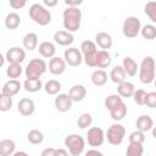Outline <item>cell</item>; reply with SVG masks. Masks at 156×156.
<instances>
[{
	"instance_id": "6da1fadb",
	"label": "cell",
	"mask_w": 156,
	"mask_h": 156,
	"mask_svg": "<svg viewBox=\"0 0 156 156\" xmlns=\"http://www.w3.org/2000/svg\"><path fill=\"white\" fill-rule=\"evenodd\" d=\"M63 28L66 32L73 33L80 28L82 22V11L79 7H66L63 11Z\"/></svg>"
},
{
	"instance_id": "7a4b0ae2",
	"label": "cell",
	"mask_w": 156,
	"mask_h": 156,
	"mask_svg": "<svg viewBox=\"0 0 156 156\" xmlns=\"http://www.w3.org/2000/svg\"><path fill=\"white\" fill-rule=\"evenodd\" d=\"M139 80L143 84H151L155 79V58L152 56H145L138 68Z\"/></svg>"
},
{
	"instance_id": "3957f363",
	"label": "cell",
	"mask_w": 156,
	"mask_h": 156,
	"mask_svg": "<svg viewBox=\"0 0 156 156\" xmlns=\"http://www.w3.org/2000/svg\"><path fill=\"white\" fill-rule=\"evenodd\" d=\"M29 17L39 26H48L51 22V12L39 2L30 5L29 7Z\"/></svg>"
},
{
	"instance_id": "277c9868",
	"label": "cell",
	"mask_w": 156,
	"mask_h": 156,
	"mask_svg": "<svg viewBox=\"0 0 156 156\" xmlns=\"http://www.w3.org/2000/svg\"><path fill=\"white\" fill-rule=\"evenodd\" d=\"M46 69L48 65L43 58H32L24 68L26 79H40Z\"/></svg>"
},
{
	"instance_id": "5b68a950",
	"label": "cell",
	"mask_w": 156,
	"mask_h": 156,
	"mask_svg": "<svg viewBox=\"0 0 156 156\" xmlns=\"http://www.w3.org/2000/svg\"><path fill=\"white\" fill-rule=\"evenodd\" d=\"M65 146L71 156H79L85 149V140L79 134H69L65 138Z\"/></svg>"
},
{
	"instance_id": "8992f818",
	"label": "cell",
	"mask_w": 156,
	"mask_h": 156,
	"mask_svg": "<svg viewBox=\"0 0 156 156\" xmlns=\"http://www.w3.org/2000/svg\"><path fill=\"white\" fill-rule=\"evenodd\" d=\"M124 136H126V128L119 123H115L110 126L107 132L105 133V138L113 146L122 144V141L124 140Z\"/></svg>"
},
{
	"instance_id": "52a82bcc",
	"label": "cell",
	"mask_w": 156,
	"mask_h": 156,
	"mask_svg": "<svg viewBox=\"0 0 156 156\" xmlns=\"http://www.w3.org/2000/svg\"><path fill=\"white\" fill-rule=\"evenodd\" d=\"M80 52L84 62L89 67H95V56L98 52V46L91 40H84L80 44Z\"/></svg>"
},
{
	"instance_id": "ba28073f",
	"label": "cell",
	"mask_w": 156,
	"mask_h": 156,
	"mask_svg": "<svg viewBox=\"0 0 156 156\" xmlns=\"http://www.w3.org/2000/svg\"><path fill=\"white\" fill-rule=\"evenodd\" d=\"M140 29H141L140 20L138 17H135V16H128L124 20L123 26H122L123 35L129 38V39L138 37V34L140 33Z\"/></svg>"
},
{
	"instance_id": "9c48e42d",
	"label": "cell",
	"mask_w": 156,
	"mask_h": 156,
	"mask_svg": "<svg viewBox=\"0 0 156 156\" xmlns=\"http://www.w3.org/2000/svg\"><path fill=\"white\" fill-rule=\"evenodd\" d=\"M87 141L89 146L96 149L101 146L105 141V132L100 127H91L87 132Z\"/></svg>"
},
{
	"instance_id": "30bf717a",
	"label": "cell",
	"mask_w": 156,
	"mask_h": 156,
	"mask_svg": "<svg viewBox=\"0 0 156 156\" xmlns=\"http://www.w3.org/2000/svg\"><path fill=\"white\" fill-rule=\"evenodd\" d=\"M63 60H65L66 65H68L71 67H77V66H79L82 63L83 56H82V52H80L79 49H77L74 46H71V48L65 50Z\"/></svg>"
},
{
	"instance_id": "8fae6325",
	"label": "cell",
	"mask_w": 156,
	"mask_h": 156,
	"mask_svg": "<svg viewBox=\"0 0 156 156\" xmlns=\"http://www.w3.org/2000/svg\"><path fill=\"white\" fill-rule=\"evenodd\" d=\"M5 60L9 63L21 65L26 60V51H24V49H22L20 46H12L6 51Z\"/></svg>"
},
{
	"instance_id": "7c38bea8",
	"label": "cell",
	"mask_w": 156,
	"mask_h": 156,
	"mask_svg": "<svg viewBox=\"0 0 156 156\" xmlns=\"http://www.w3.org/2000/svg\"><path fill=\"white\" fill-rule=\"evenodd\" d=\"M66 62L58 56H54L49 61V72L54 76H61L66 71Z\"/></svg>"
},
{
	"instance_id": "4fadbf2b",
	"label": "cell",
	"mask_w": 156,
	"mask_h": 156,
	"mask_svg": "<svg viewBox=\"0 0 156 156\" xmlns=\"http://www.w3.org/2000/svg\"><path fill=\"white\" fill-rule=\"evenodd\" d=\"M54 104H55V107L58 112H67V111L71 110L73 102H72L71 98L68 96V94L61 93V94L56 95V98L54 100Z\"/></svg>"
},
{
	"instance_id": "5bb4252c",
	"label": "cell",
	"mask_w": 156,
	"mask_h": 156,
	"mask_svg": "<svg viewBox=\"0 0 156 156\" xmlns=\"http://www.w3.org/2000/svg\"><path fill=\"white\" fill-rule=\"evenodd\" d=\"M17 110L20 112V115L24 116V117H29L34 113V110H35V104L32 99L29 98H23L18 101L17 104Z\"/></svg>"
},
{
	"instance_id": "9a60e30c",
	"label": "cell",
	"mask_w": 156,
	"mask_h": 156,
	"mask_svg": "<svg viewBox=\"0 0 156 156\" xmlns=\"http://www.w3.org/2000/svg\"><path fill=\"white\" fill-rule=\"evenodd\" d=\"M96 46H99L101 50H108L112 44H113V40H112V37L107 33V32H99L96 35H95V41Z\"/></svg>"
},
{
	"instance_id": "2e32d148",
	"label": "cell",
	"mask_w": 156,
	"mask_h": 156,
	"mask_svg": "<svg viewBox=\"0 0 156 156\" xmlns=\"http://www.w3.org/2000/svg\"><path fill=\"white\" fill-rule=\"evenodd\" d=\"M112 62V57L108 51L106 50H98L96 56H95V67L99 69L107 68Z\"/></svg>"
},
{
	"instance_id": "e0dca14e",
	"label": "cell",
	"mask_w": 156,
	"mask_h": 156,
	"mask_svg": "<svg viewBox=\"0 0 156 156\" xmlns=\"http://www.w3.org/2000/svg\"><path fill=\"white\" fill-rule=\"evenodd\" d=\"M22 88V84L18 79H9L1 88V93L7 96H15Z\"/></svg>"
},
{
	"instance_id": "ac0fdd59",
	"label": "cell",
	"mask_w": 156,
	"mask_h": 156,
	"mask_svg": "<svg viewBox=\"0 0 156 156\" xmlns=\"http://www.w3.org/2000/svg\"><path fill=\"white\" fill-rule=\"evenodd\" d=\"M68 96L71 98L72 102H79L87 96V88L82 84H74L69 88Z\"/></svg>"
},
{
	"instance_id": "d6986e66",
	"label": "cell",
	"mask_w": 156,
	"mask_h": 156,
	"mask_svg": "<svg viewBox=\"0 0 156 156\" xmlns=\"http://www.w3.org/2000/svg\"><path fill=\"white\" fill-rule=\"evenodd\" d=\"M54 40L56 44L61 46H68L74 41V37L72 33L66 32V30H57L54 34Z\"/></svg>"
},
{
	"instance_id": "ffe728a7",
	"label": "cell",
	"mask_w": 156,
	"mask_h": 156,
	"mask_svg": "<svg viewBox=\"0 0 156 156\" xmlns=\"http://www.w3.org/2000/svg\"><path fill=\"white\" fill-rule=\"evenodd\" d=\"M152 127H154V119L149 115H140L136 118V130L146 133L151 130Z\"/></svg>"
},
{
	"instance_id": "44dd1931",
	"label": "cell",
	"mask_w": 156,
	"mask_h": 156,
	"mask_svg": "<svg viewBox=\"0 0 156 156\" xmlns=\"http://www.w3.org/2000/svg\"><path fill=\"white\" fill-rule=\"evenodd\" d=\"M122 68L124 69L126 74L129 76V77H134L136 76V72H138V68H139V65L136 63V61L133 58V57H124L123 58V62H122Z\"/></svg>"
},
{
	"instance_id": "7402d4cb",
	"label": "cell",
	"mask_w": 156,
	"mask_h": 156,
	"mask_svg": "<svg viewBox=\"0 0 156 156\" xmlns=\"http://www.w3.org/2000/svg\"><path fill=\"white\" fill-rule=\"evenodd\" d=\"M134 90H135V87L132 82L124 80V82L117 84V95H119L122 99L123 98H132Z\"/></svg>"
},
{
	"instance_id": "603a6c76",
	"label": "cell",
	"mask_w": 156,
	"mask_h": 156,
	"mask_svg": "<svg viewBox=\"0 0 156 156\" xmlns=\"http://www.w3.org/2000/svg\"><path fill=\"white\" fill-rule=\"evenodd\" d=\"M38 50H39V54L44 58H51V57L55 56V52H56V48H55V45L51 41H43V43H40L39 46H38Z\"/></svg>"
},
{
	"instance_id": "cb8c5ba5",
	"label": "cell",
	"mask_w": 156,
	"mask_h": 156,
	"mask_svg": "<svg viewBox=\"0 0 156 156\" xmlns=\"http://www.w3.org/2000/svg\"><path fill=\"white\" fill-rule=\"evenodd\" d=\"M22 44H23V48L28 51H33L38 48V35L37 33H27L24 37H23V40H22Z\"/></svg>"
},
{
	"instance_id": "d4e9b609",
	"label": "cell",
	"mask_w": 156,
	"mask_h": 156,
	"mask_svg": "<svg viewBox=\"0 0 156 156\" xmlns=\"http://www.w3.org/2000/svg\"><path fill=\"white\" fill-rule=\"evenodd\" d=\"M16 150V144L11 139H2L0 141V156H11Z\"/></svg>"
},
{
	"instance_id": "484cf974",
	"label": "cell",
	"mask_w": 156,
	"mask_h": 156,
	"mask_svg": "<svg viewBox=\"0 0 156 156\" xmlns=\"http://www.w3.org/2000/svg\"><path fill=\"white\" fill-rule=\"evenodd\" d=\"M4 23H5V27L7 29H16L21 24V17L17 12H10L6 15Z\"/></svg>"
},
{
	"instance_id": "4316f807",
	"label": "cell",
	"mask_w": 156,
	"mask_h": 156,
	"mask_svg": "<svg viewBox=\"0 0 156 156\" xmlns=\"http://www.w3.org/2000/svg\"><path fill=\"white\" fill-rule=\"evenodd\" d=\"M90 79H91V83L95 87H102L107 82V73L104 69H95L91 73Z\"/></svg>"
},
{
	"instance_id": "83f0119b",
	"label": "cell",
	"mask_w": 156,
	"mask_h": 156,
	"mask_svg": "<svg viewBox=\"0 0 156 156\" xmlns=\"http://www.w3.org/2000/svg\"><path fill=\"white\" fill-rule=\"evenodd\" d=\"M126 77H127V74H126L124 69L122 68V66H116L110 72V78L116 84H119V83L124 82L126 80Z\"/></svg>"
},
{
	"instance_id": "f1b7e54d",
	"label": "cell",
	"mask_w": 156,
	"mask_h": 156,
	"mask_svg": "<svg viewBox=\"0 0 156 156\" xmlns=\"http://www.w3.org/2000/svg\"><path fill=\"white\" fill-rule=\"evenodd\" d=\"M23 88L28 93H37L43 89V83L40 79H26L23 82Z\"/></svg>"
},
{
	"instance_id": "f546056e",
	"label": "cell",
	"mask_w": 156,
	"mask_h": 156,
	"mask_svg": "<svg viewBox=\"0 0 156 156\" xmlns=\"http://www.w3.org/2000/svg\"><path fill=\"white\" fill-rule=\"evenodd\" d=\"M127 111H128L127 110V105L124 102H122L121 105H118L117 107H115V108H112L110 111V116H111V118L113 121H122L126 117Z\"/></svg>"
},
{
	"instance_id": "4dcf8cb0",
	"label": "cell",
	"mask_w": 156,
	"mask_h": 156,
	"mask_svg": "<svg viewBox=\"0 0 156 156\" xmlns=\"http://www.w3.org/2000/svg\"><path fill=\"white\" fill-rule=\"evenodd\" d=\"M44 90L49 95H57L60 94V90H61V83L56 79H50L45 83Z\"/></svg>"
},
{
	"instance_id": "1f68e13d",
	"label": "cell",
	"mask_w": 156,
	"mask_h": 156,
	"mask_svg": "<svg viewBox=\"0 0 156 156\" xmlns=\"http://www.w3.org/2000/svg\"><path fill=\"white\" fill-rule=\"evenodd\" d=\"M122 102H123V99H122L119 95H117V94H111V95L106 96V98H105V101H104L105 107H106L108 111H111L112 108L117 107V106L121 105Z\"/></svg>"
},
{
	"instance_id": "d6a6232c",
	"label": "cell",
	"mask_w": 156,
	"mask_h": 156,
	"mask_svg": "<svg viewBox=\"0 0 156 156\" xmlns=\"http://www.w3.org/2000/svg\"><path fill=\"white\" fill-rule=\"evenodd\" d=\"M27 140H28L30 144H34V145L41 144L43 140H44V134H43V132H40L39 129H32V130H29L28 134H27Z\"/></svg>"
},
{
	"instance_id": "836d02e7",
	"label": "cell",
	"mask_w": 156,
	"mask_h": 156,
	"mask_svg": "<svg viewBox=\"0 0 156 156\" xmlns=\"http://www.w3.org/2000/svg\"><path fill=\"white\" fill-rule=\"evenodd\" d=\"M23 69L21 65H16V63H10L9 67L6 68V76L10 79H17L21 77Z\"/></svg>"
},
{
	"instance_id": "e575fe53",
	"label": "cell",
	"mask_w": 156,
	"mask_h": 156,
	"mask_svg": "<svg viewBox=\"0 0 156 156\" xmlns=\"http://www.w3.org/2000/svg\"><path fill=\"white\" fill-rule=\"evenodd\" d=\"M140 34L144 39L152 40L156 38V27L154 24H145L140 29Z\"/></svg>"
},
{
	"instance_id": "d590c367",
	"label": "cell",
	"mask_w": 156,
	"mask_h": 156,
	"mask_svg": "<svg viewBox=\"0 0 156 156\" xmlns=\"http://www.w3.org/2000/svg\"><path fill=\"white\" fill-rule=\"evenodd\" d=\"M145 15L151 20V22H156V1H149L145 4L144 7Z\"/></svg>"
},
{
	"instance_id": "8d00e7d4",
	"label": "cell",
	"mask_w": 156,
	"mask_h": 156,
	"mask_svg": "<svg viewBox=\"0 0 156 156\" xmlns=\"http://www.w3.org/2000/svg\"><path fill=\"white\" fill-rule=\"evenodd\" d=\"M144 147L141 144H129L126 151V156H143Z\"/></svg>"
},
{
	"instance_id": "74e56055",
	"label": "cell",
	"mask_w": 156,
	"mask_h": 156,
	"mask_svg": "<svg viewBox=\"0 0 156 156\" xmlns=\"http://www.w3.org/2000/svg\"><path fill=\"white\" fill-rule=\"evenodd\" d=\"M12 107V98L0 93V112H7Z\"/></svg>"
},
{
	"instance_id": "f35d334b",
	"label": "cell",
	"mask_w": 156,
	"mask_h": 156,
	"mask_svg": "<svg viewBox=\"0 0 156 156\" xmlns=\"http://www.w3.org/2000/svg\"><path fill=\"white\" fill-rule=\"evenodd\" d=\"M91 123H93V117L90 113H82L77 121V124L80 129H85V128L90 127Z\"/></svg>"
},
{
	"instance_id": "ab89813d",
	"label": "cell",
	"mask_w": 156,
	"mask_h": 156,
	"mask_svg": "<svg viewBox=\"0 0 156 156\" xmlns=\"http://www.w3.org/2000/svg\"><path fill=\"white\" fill-rule=\"evenodd\" d=\"M129 139V144H141L145 141V133L140 132V130H134L129 134L128 136Z\"/></svg>"
},
{
	"instance_id": "60d3db41",
	"label": "cell",
	"mask_w": 156,
	"mask_h": 156,
	"mask_svg": "<svg viewBox=\"0 0 156 156\" xmlns=\"http://www.w3.org/2000/svg\"><path fill=\"white\" fill-rule=\"evenodd\" d=\"M134 102L136 105H145V98H146V91L144 89H135L133 95H132Z\"/></svg>"
},
{
	"instance_id": "b9f144b4",
	"label": "cell",
	"mask_w": 156,
	"mask_h": 156,
	"mask_svg": "<svg viewBox=\"0 0 156 156\" xmlns=\"http://www.w3.org/2000/svg\"><path fill=\"white\" fill-rule=\"evenodd\" d=\"M145 105L150 108H155L156 107V93L151 91V93H146V98H145Z\"/></svg>"
},
{
	"instance_id": "7bdbcfd3",
	"label": "cell",
	"mask_w": 156,
	"mask_h": 156,
	"mask_svg": "<svg viewBox=\"0 0 156 156\" xmlns=\"http://www.w3.org/2000/svg\"><path fill=\"white\" fill-rule=\"evenodd\" d=\"M27 4L26 0H10V6L15 10H20L22 7H24Z\"/></svg>"
},
{
	"instance_id": "ee69618b",
	"label": "cell",
	"mask_w": 156,
	"mask_h": 156,
	"mask_svg": "<svg viewBox=\"0 0 156 156\" xmlns=\"http://www.w3.org/2000/svg\"><path fill=\"white\" fill-rule=\"evenodd\" d=\"M65 4L67 5V7H78L79 5L83 4L82 0H65Z\"/></svg>"
},
{
	"instance_id": "f6af8a7d",
	"label": "cell",
	"mask_w": 156,
	"mask_h": 156,
	"mask_svg": "<svg viewBox=\"0 0 156 156\" xmlns=\"http://www.w3.org/2000/svg\"><path fill=\"white\" fill-rule=\"evenodd\" d=\"M54 156H71L69 152L66 150V149H55V152H54Z\"/></svg>"
},
{
	"instance_id": "bcb514c9",
	"label": "cell",
	"mask_w": 156,
	"mask_h": 156,
	"mask_svg": "<svg viewBox=\"0 0 156 156\" xmlns=\"http://www.w3.org/2000/svg\"><path fill=\"white\" fill-rule=\"evenodd\" d=\"M85 156H105V155L101 151L96 150V149H90L85 152Z\"/></svg>"
},
{
	"instance_id": "7dc6e473",
	"label": "cell",
	"mask_w": 156,
	"mask_h": 156,
	"mask_svg": "<svg viewBox=\"0 0 156 156\" xmlns=\"http://www.w3.org/2000/svg\"><path fill=\"white\" fill-rule=\"evenodd\" d=\"M54 152H55V149L54 147H46L41 151L40 156H54Z\"/></svg>"
},
{
	"instance_id": "c3c4849f",
	"label": "cell",
	"mask_w": 156,
	"mask_h": 156,
	"mask_svg": "<svg viewBox=\"0 0 156 156\" xmlns=\"http://www.w3.org/2000/svg\"><path fill=\"white\" fill-rule=\"evenodd\" d=\"M43 5L45 7H54L57 5V0H44L43 1Z\"/></svg>"
},
{
	"instance_id": "681fc988",
	"label": "cell",
	"mask_w": 156,
	"mask_h": 156,
	"mask_svg": "<svg viewBox=\"0 0 156 156\" xmlns=\"http://www.w3.org/2000/svg\"><path fill=\"white\" fill-rule=\"evenodd\" d=\"M11 156H29V155L26 151H15Z\"/></svg>"
},
{
	"instance_id": "f907efd6",
	"label": "cell",
	"mask_w": 156,
	"mask_h": 156,
	"mask_svg": "<svg viewBox=\"0 0 156 156\" xmlns=\"http://www.w3.org/2000/svg\"><path fill=\"white\" fill-rule=\"evenodd\" d=\"M4 63H5V56L2 54H0V68L4 66Z\"/></svg>"
}]
</instances>
